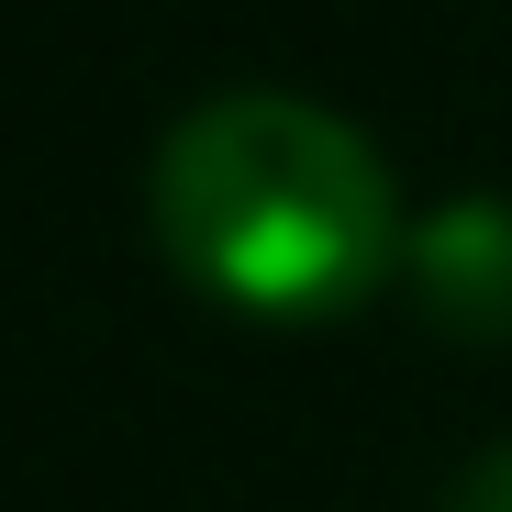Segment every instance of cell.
<instances>
[{"mask_svg": "<svg viewBox=\"0 0 512 512\" xmlns=\"http://www.w3.org/2000/svg\"><path fill=\"white\" fill-rule=\"evenodd\" d=\"M145 223L167 268L245 323H346L412 245L379 145L290 90L201 101L145 167Z\"/></svg>", "mask_w": 512, "mask_h": 512, "instance_id": "cell-1", "label": "cell"}, {"mask_svg": "<svg viewBox=\"0 0 512 512\" xmlns=\"http://www.w3.org/2000/svg\"><path fill=\"white\" fill-rule=\"evenodd\" d=\"M401 279L457 346H512V201H446L412 223Z\"/></svg>", "mask_w": 512, "mask_h": 512, "instance_id": "cell-2", "label": "cell"}, {"mask_svg": "<svg viewBox=\"0 0 512 512\" xmlns=\"http://www.w3.org/2000/svg\"><path fill=\"white\" fill-rule=\"evenodd\" d=\"M446 512H512V446L468 457V468H457V490H446Z\"/></svg>", "mask_w": 512, "mask_h": 512, "instance_id": "cell-3", "label": "cell"}]
</instances>
